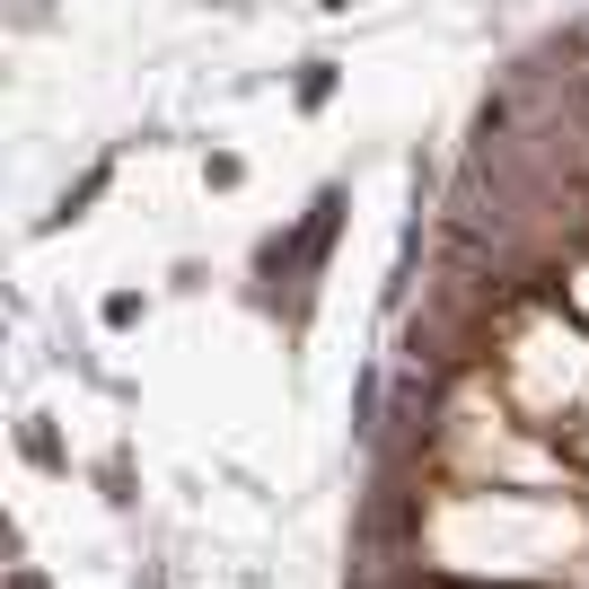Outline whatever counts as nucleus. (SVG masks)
<instances>
[{"instance_id": "1", "label": "nucleus", "mask_w": 589, "mask_h": 589, "mask_svg": "<svg viewBox=\"0 0 589 589\" xmlns=\"http://www.w3.org/2000/svg\"><path fill=\"white\" fill-rule=\"evenodd\" d=\"M27 458H35V467H62V449H53V431H44V423H27Z\"/></svg>"}, {"instance_id": "2", "label": "nucleus", "mask_w": 589, "mask_h": 589, "mask_svg": "<svg viewBox=\"0 0 589 589\" xmlns=\"http://www.w3.org/2000/svg\"><path fill=\"white\" fill-rule=\"evenodd\" d=\"M9 589H44V581H35V572H18V581H9Z\"/></svg>"}]
</instances>
